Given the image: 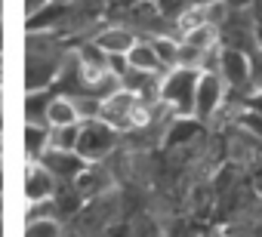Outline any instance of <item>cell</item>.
I'll return each instance as SVG.
<instances>
[{
  "instance_id": "16",
  "label": "cell",
  "mask_w": 262,
  "mask_h": 237,
  "mask_svg": "<svg viewBox=\"0 0 262 237\" xmlns=\"http://www.w3.org/2000/svg\"><path fill=\"white\" fill-rule=\"evenodd\" d=\"M68 124H80L74 102L68 96H53V102L47 108V127H68Z\"/></svg>"
},
{
  "instance_id": "9",
  "label": "cell",
  "mask_w": 262,
  "mask_h": 237,
  "mask_svg": "<svg viewBox=\"0 0 262 237\" xmlns=\"http://www.w3.org/2000/svg\"><path fill=\"white\" fill-rule=\"evenodd\" d=\"M68 7L71 4H56V0H47L37 13L25 16V31H31V34L34 31H59L62 22L68 19Z\"/></svg>"
},
{
  "instance_id": "15",
  "label": "cell",
  "mask_w": 262,
  "mask_h": 237,
  "mask_svg": "<svg viewBox=\"0 0 262 237\" xmlns=\"http://www.w3.org/2000/svg\"><path fill=\"white\" fill-rule=\"evenodd\" d=\"M201 121L198 117H191V114H185V117H173V124H170V133H167V145H185V142H191V139H198L201 136Z\"/></svg>"
},
{
  "instance_id": "11",
  "label": "cell",
  "mask_w": 262,
  "mask_h": 237,
  "mask_svg": "<svg viewBox=\"0 0 262 237\" xmlns=\"http://www.w3.org/2000/svg\"><path fill=\"white\" fill-rule=\"evenodd\" d=\"M126 62H129V68H139V71H148V74H167V65L158 59L148 37H139L133 43V50L126 53Z\"/></svg>"
},
{
  "instance_id": "12",
  "label": "cell",
  "mask_w": 262,
  "mask_h": 237,
  "mask_svg": "<svg viewBox=\"0 0 262 237\" xmlns=\"http://www.w3.org/2000/svg\"><path fill=\"white\" fill-rule=\"evenodd\" d=\"M53 206H56V219H74L83 209V197L77 194V188L71 182H59V188L53 194Z\"/></svg>"
},
{
  "instance_id": "29",
  "label": "cell",
  "mask_w": 262,
  "mask_h": 237,
  "mask_svg": "<svg viewBox=\"0 0 262 237\" xmlns=\"http://www.w3.org/2000/svg\"><path fill=\"white\" fill-rule=\"evenodd\" d=\"M0 7H4V0H0Z\"/></svg>"
},
{
  "instance_id": "10",
  "label": "cell",
  "mask_w": 262,
  "mask_h": 237,
  "mask_svg": "<svg viewBox=\"0 0 262 237\" xmlns=\"http://www.w3.org/2000/svg\"><path fill=\"white\" fill-rule=\"evenodd\" d=\"M71 185L77 188V194H80L83 200H93V197H102V194L111 188V176H108L99 163H86L83 173H80Z\"/></svg>"
},
{
  "instance_id": "3",
  "label": "cell",
  "mask_w": 262,
  "mask_h": 237,
  "mask_svg": "<svg viewBox=\"0 0 262 237\" xmlns=\"http://www.w3.org/2000/svg\"><path fill=\"white\" fill-rule=\"evenodd\" d=\"M117 145H120V133H117L111 124H105L102 117L80 121V133H77L74 151H77L86 163H102L108 154H114Z\"/></svg>"
},
{
  "instance_id": "6",
  "label": "cell",
  "mask_w": 262,
  "mask_h": 237,
  "mask_svg": "<svg viewBox=\"0 0 262 237\" xmlns=\"http://www.w3.org/2000/svg\"><path fill=\"white\" fill-rule=\"evenodd\" d=\"M40 163L53 173L56 182H74L86 167V160L77 151H59V148H47L40 154Z\"/></svg>"
},
{
  "instance_id": "14",
  "label": "cell",
  "mask_w": 262,
  "mask_h": 237,
  "mask_svg": "<svg viewBox=\"0 0 262 237\" xmlns=\"http://www.w3.org/2000/svg\"><path fill=\"white\" fill-rule=\"evenodd\" d=\"M53 89H31L25 92V124H47V108L53 102Z\"/></svg>"
},
{
  "instance_id": "17",
  "label": "cell",
  "mask_w": 262,
  "mask_h": 237,
  "mask_svg": "<svg viewBox=\"0 0 262 237\" xmlns=\"http://www.w3.org/2000/svg\"><path fill=\"white\" fill-rule=\"evenodd\" d=\"M148 40H151V46H155L158 59L167 65V71L179 65V40H176L173 34H158V37H148Z\"/></svg>"
},
{
  "instance_id": "30",
  "label": "cell",
  "mask_w": 262,
  "mask_h": 237,
  "mask_svg": "<svg viewBox=\"0 0 262 237\" xmlns=\"http://www.w3.org/2000/svg\"><path fill=\"white\" fill-rule=\"evenodd\" d=\"M0 99H4V96H0Z\"/></svg>"
},
{
  "instance_id": "21",
  "label": "cell",
  "mask_w": 262,
  "mask_h": 237,
  "mask_svg": "<svg viewBox=\"0 0 262 237\" xmlns=\"http://www.w3.org/2000/svg\"><path fill=\"white\" fill-rule=\"evenodd\" d=\"M108 71H111V74H117V77H123V74L129 71V62H126V56H120V53H111V56H108Z\"/></svg>"
},
{
  "instance_id": "2",
  "label": "cell",
  "mask_w": 262,
  "mask_h": 237,
  "mask_svg": "<svg viewBox=\"0 0 262 237\" xmlns=\"http://www.w3.org/2000/svg\"><path fill=\"white\" fill-rule=\"evenodd\" d=\"M198 68H170L161 77V105L173 111V117H185L194 108V89H198Z\"/></svg>"
},
{
  "instance_id": "24",
  "label": "cell",
  "mask_w": 262,
  "mask_h": 237,
  "mask_svg": "<svg viewBox=\"0 0 262 237\" xmlns=\"http://www.w3.org/2000/svg\"><path fill=\"white\" fill-rule=\"evenodd\" d=\"M47 4V0H25V16H31V13H37L40 7Z\"/></svg>"
},
{
  "instance_id": "25",
  "label": "cell",
  "mask_w": 262,
  "mask_h": 237,
  "mask_svg": "<svg viewBox=\"0 0 262 237\" xmlns=\"http://www.w3.org/2000/svg\"><path fill=\"white\" fill-rule=\"evenodd\" d=\"M250 13H253L256 19H262V0H253V4H250Z\"/></svg>"
},
{
  "instance_id": "28",
  "label": "cell",
  "mask_w": 262,
  "mask_h": 237,
  "mask_svg": "<svg viewBox=\"0 0 262 237\" xmlns=\"http://www.w3.org/2000/svg\"><path fill=\"white\" fill-rule=\"evenodd\" d=\"M0 130H4V117H0Z\"/></svg>"
},
{
  "instance_id": "26",
  "label": "cell",
  "mask_w": 262,
  "mask_h": 237,
  "mask_svg": "<svg viewBox=\"0 0 262 237\" xmlns=\"http://www.w3.org/2000/svg\"><path fill=\"white\" fill-rule=\"evenodd\" d=\"M0 50H4V28H0Z\"/></svg>"
},
{
  "instance_id": "18",
  "label": "cell",
  "mask_w": 262,
  "mask_h": 237,
  "mask_svg": "<svg viewBox=\"0 0 262 237\" xmlns=\"http://www.w3.org/2000/svg\"><path fill=\"white\" fill-rule=\"evenodd\" d=\"M77 133H80V124L50 127V148H59V151H74V145H77Z\"/></svg>"
},
{
  "instance_id": "22",
  "label": "cell",
  "mask_w": 262,
  "mask_h": 237,
  "mask_svg": "<svg viewBox=\"0 0 262 237\" xmlns=\"http://www.w3.org/2000/svg\"><path fill=\"white\" fill-rule=\"evenodd\" d=\"M253 19H256V16H253ZM253 43H256V50L262 53V19L253 22Z\"/></svg>"
},
{
  "instance_id": "8",
  "label": "cell",
  "mask_w": 262,
  "mask_h": 237,
  "mask_svg": "<svg viewBox=\"0 0 262 237\" xmlns=\"http://www.w3.org/2000/svg\"><path fill=\"white\" fill-rule=\"evenodd\" d=\"M139 40L136 31H129L126 25H108V28H99V34H93V43L102 50V53H120L126 56L129 50H133V43Z\"/></svg>"
},
{
  "instance_id": "7",
  "label": "cell",
  "mask_w": 262,
  "mask_h": 237,
  "mask_svg": "<svg viewBox=\"0 0 262 237\" xmlns=\"http://www.w3.org/2000/svg\"><path fill=\"white\" fill-rule=\"evenodd\" d=\"M56 188H59V182L53 179V173L40 160H31L28 170H25V197H28V203L50 200L56 194Z\"/></svg>"
},
{
  "instance_id": "19",
  "label": "cell",
  "mask_w": 262,
  "mask_h": 237,
  "mask_svg": "<svg viewBox=\"0 0 262 237\" xmlns=\"http://www.w3.org/2000/svg\"><path fill=\"white\" fill-rule=\"evenodd\" d=\"M25 237H62V225H59L56 216L28 219V225H25Z\"/></svg>"
},
{
  "instance_id": "5",
  "label": "cell",
  "mask_w": 262,
  "mask_h": 237,
  "mask_svg": "<svg viewBox=\"0 0 262 237\" xmlns=\"http://www.w3.org/2000/svg\"><path fill=\"white\" fill-rule=\"evenodd\" d=\"M225 105V83L216 71H201L198 77V89H194V108L191 117H198L201 124L213 121V114Z\"/></svg>"
},
{
  "instance_id": "13",
  "label": "cell",
  "mask_w": 262,
  "mask_h": 237,
  "mask_svg": "<svg viewBox=\"0 0 262 237\" xmlns=\"http://www.w3.org/2000/svg\"><path fill=\"white\" fill-rule=\"evenodd\" d=\"M22 145H25L28 160H40V154L50 148V127L47 124H25Z\"/></svg>"
},
{
  "instance_id": "4",
  "label": "cell",
  "mask_w": 262,
  "mask_h": 237,
  "mask_svg": "<svg viewBox=\"0 0 262 237\" xmlns=\"http://www.w3.org/2000/svg\"><path fill=\"white\" fill-rule=\"evenodd\" d=\"M216 74L225 83V99H247L250 96V53L222 46L219 50V68Z\"/></svg>"
},
{
  "instance_id": "23",
  "label": "cell",
  "mask_w": 262,
  "mask_h": 237,
  "mask_svg": "<svg viewBox=\"0 0 262 237\" xmlns=\"http://www.w3.org/2000/svg\"><path fill=\"white\" fill-rule=\"evenodd\" d=\"M219 4H225L228 10H250L253 0H219Z\"/></svg>"
},
{
  "instance_id": "27",
  "label": "cell",
  "mask_w": 262,
  "mask_h": 237,
  "mask_svg": "<svg viewBox=\"0 0 262 237\" xmlns=\"http://www.w3.org/2000/svg\"><path fill=\"white\" fill-rule=\"evenodd\" d=\"M0 191H4V176H0Z\"/></svg>"
},
{
  "instance_id": "20",
  "label": "cell",
  "mask_w": 262,
  "mask_h": 237,
  "mask_svg": "<svg viewBox=\"0 0 262 237\" xmlns=\"http://www.w3.org/2000/svg\"><path fill=\"white\" fill-rule=\"evenodd\" d=\"M71 102H74V111H77V121H93V117H99V111H102V99H96L90 92H80Z\"/></svg>"
},
{
  "instance_id": "1",
  "label": "cell",
  "mask_w": 262,
  "mask_h": 237,
  "mask_svg": "<svg viewBox=\"0 0 262 237\" xmlns=\"http://www.w3.org/2000/svg\"><path fill=\"white\" fill-rule=\"evenodd\" d=\"M68 59L65 53V40L56 37L53 31H34L28 34V56H25V92L31 89H47L62 62Z\"/></svg>"
}]
</instances>
